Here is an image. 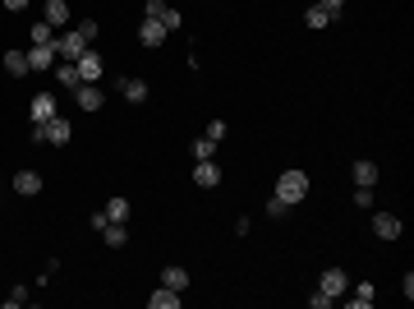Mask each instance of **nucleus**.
<instances>
[{
  "instance_id": "nucleus-23",
  "label": "nucleus",
  "mask_w": 414,
  "mask_h": 309,
  "mask_svg": "<svg viewBox=\"0 0 414 309\" xmlns=\"http://www.w3.org/2000/svg\"><path fill=\"white\" fill-rule=\"evenodd\" d=\"M217 139H207V134H203V139H194V162H212V157H217Z\"/></svg>"
},
{
  "instance_id": "nucleus-25",
  "label": "nucleus",
  "mask_w": 414,
  "mask_h": 309,
  "mask_svg": "<svg viewBox=\"0 0 414 309\" xmlns=\"http://www.w3.org/2000/svg\"><path fill=\"white\" fill-rule=\"evenodd\" d=\"M106 217H110V221H129V199H120V194H115V199L106 203Z\"/></svg>"
},
{
  "instance_id": "nucleus-3",
  "label": "nucleus",
  "mask_w": 414,
  "mask_h": 309,
  "mask_svg": "<svg viewBox=\"0 0 414 309\" xmlns=\"http://www.w3.org/2000/svg\"><path fill=\"white\" fill-rule=\"evenodd\" d=\"M143 19H157V23H166L171 33H175V28H180V23H185V19H180V14L171 10V5H166V0H143Z\"/></svg>"
},
{
  "instance_id": "nucleus-5",
  "label": "nucleus",
  "mask_w": 414,
  "mask_h": 309,
  "mask_svg": "<svg viewBox=\"0 0 414 309\" xmlns=\"http://www.w3.org/2000/svg\"><path fill=\"white\" fill-rule=\"evenodd\" d=\"M317 291H327L331 300H341L350 291V277H345V268H327V273L317 277Z\"/></svg>"
},
{
  "instance_id": "nucleus-13",
  "label": "nucleus",
  "mask_w": 414,
  "mask_h": 309,
  "mask_svg": "<svg viewBox=\"0 0 414 309\" xmlns=\"http://www.w3.org/2000/svg\"><path fill=\"white\" fill-rule=\"evenodd\" d=\"M162 287H171V291H180V296H185V291H189V273H185L180 263H166V268H162Z\"/></svg>"
},
{
  "instance_id": "nucleus-32",
  "label": "nucleus",
  "mask_w": 414,
  "mask_h": 309,
  "mask_svg": "<svg viewBox=\"0 0 414 309\" xmlns=\"http://www.w3.org/2000/svg\"><path fill=\"white\" fill-rule=\"evenodd\" d=\"M317 5H322V10L331 14V19H341V10H345V0H317Z\"/></svg>"
},
{
  "instance_id": "nucleus-4",
  "label": "nucleus",
  "mask_w": 414,
  "mask_h": 309,
  "mask_svg": "<svg viewBox=\"0 0 414 309\" xmlns=\"http://www.w3.org/2000/svg\"><path fill=\"white\" fill-rule=\"evenodd\" d=\"M55 42H33V51H28V69H37V74H46V69H55Z\"/></svg>"
},
{
  "instance_id": "nucleus-17",
  "label": "nucleus",
  "mask_w": 414,
  "mask_h": 309,
  "mask_svg": "<svg viewBox=\"0 0 414 309\" xmlns=\"http://www.w3.org/2000/svg\"><path fill=\"white\" fill-rule=\"evenodd\" d=\"M37 189H42V176H37V171H19V176H14V194H23V199H33Z\"/></svg>"
},
{
  "instance_id": "nucleus-34",
  "label": "nucleus",
  "mask_w": 414,
  "mask_h": 309,
  "mask_svg": "<svg viewBox=\"0 0 414 309\" xmlns=\"http://www.w3.org/2000/svg\"><path fill=\"white\" fill-rule=\"evenodd\" d=\"M207 139H217V144H221V139H226V121H212V125H207Z\"/></svg>"
},
{
  "instance_id": "nucleus-16",
  "label": "nucleus",
  "mask_w": 414,
  "mask_h": 309,
  "mask_svg": "<svg viewBox=\"0 0 414 309\" xmlns=\"http://www.w3.org/2000/svg\"><path fill=\"white\" fill-rule=\"evenodd\" d=\"M51 74H55V83H60V88H69V92L78 88V69H74V60H55Z\"/></svg>"
},
{
  "instance_id": "nucleus-18",
  "label": "nucleus",
  "mask_w": 414,
  "mask_h": 309,
  "mask_svg": "<svg viewBox=\"0 0 414 309\" xmlns=\"http://www.w3.org/2000/svg\"><path fill=\"white\" fill-rule=\"evenodd\" d=\"M51 116H55V97L51 92H37L33 97V125H46Z\"/></svg>"
},
{
  "instance_id": "nucleus-7",
  "label": "nucleus",
  "mask_w": 414,
  "mask_h": 309,
  "mask_svg": "<svg viewBox=\"0 0 414 309\" xmlns=\"http://www.w3.org/2000/svg\"><path fill=\"white\" fill-rule=\"evenodd\" d=\"M115 92H120L124 102H134V107H138V102H148V83H143V78H134V74H120V78H115Z\"/></svg>"
},
{
  "instance_id": "nucleus-11",
  "label": "nucleus",
  "mask_w": 414,
  "mask_h": 309,
  "mask_svg": "<svg viewBox=\"0 0 414 309\" xmlns=\"http://www.w3.org/2000/svg\"><path fill=\"white\" fill-rule=\"evenodd\" d=\"M42 19L51 23V28H65V23H69V0H46V5H42Z\"/></svg>"
},
{
  "instance_id": "nucleus-19",
  "label": "nucleus",
  "mask_w": 414,
  "mask_h": 309,
  "mask_svg": "<svg viewBox=\"0 0 414 309\" xmlns=\"http://www.w3.org/2000/svg\"><path fill=\"white\" fill-rule=\"evenodd\" d=\"M350 176H355V185H378V166H373L369 157H359V162H355V171H350Z\"/></svg>"
},
{
  "instance_id": "nucleus-21",
  "label": "nucleus",
  "mask_w": 414,
  "mask_h": 309,
  "mask_svg": "<svg viewBox=\"0 0 414 309\" xmlns=\"http://www.w3.org/2000/svg\"><path fill=\"white\" fill-rule=\"evenodd\" d=\"M101 240H106L110 249H120V245L129 240V231H124V221H106V231H101Z\"/></svg>"
},
{
  "instance_id": "nucleus-33",
  "label": "nucleus",
  "mask_w": 414,
  "mask_h": 309,
  "mask_svg": "<svg viewBox=\"0 0 414 309\" xmlns=\"http://www.w3.org/2000/svg\"><path fill=\"white\" fill-rule=\"evenodd\" d=\"M106 221H110V217H106V208H101V212H92V217H87V226H92V231H106Z\"/></svg>"
},
{
  "instance_id": "nucleus-12",
  "label": "nucleus",
  "mask_w": 414,
  "mask_h": 309,
  "mask_svg": "<svg viewBox=\"0 0 414 309\" xmlns=\"http://www.w3.org/2000/svg\"><path fill=\"white\" fill-rule=\"evenodd\" d=\"M138 37H143V46H162L166 37H171V28H166V23H157V19H143Z\"/></svg>"
},
{
  "instance_id": "nucleus-31",
  "label": "nucleus",
  "mask_w": 414,
  "mask_h": 309,
  "mask_svg": "<svg viewBox=\"0 0 414 309\" xmlns=\"http://www.w3.org/2000/svg\"><path fill=\"white\" fill-rule=\"evenodd\" d=\"M355 203H359V208H369V203H373V185H359V189H355Z\"/></svg>"
},
{
  "instance_id": "nucleus-30",
  "label": "nucleus",
  "mask_w": 414,
  "mask_h": 309,
  "mask_svg": "<svg viewBox=\"0 0 414 309\" xmlns=\"http://www.w3.org/2000/svg\"><path fill=\"white\" fill-rule=\"evenodd\" d=\"M308 305H313V309H331V305H336V300H331L327 291H313V296H308Z\"/></svg>"
},
{
  "instance_id": "nucleus-36",
  "label": "nucleus",
  "mask_w": 414,
  "mask_h": 309,
  "mask_svg": "<svg viewBox=\"0 0 414 309\" xmlns=\"http://www.w3.org/2000/svg\"><path fill=\"white\" fill-rule=\"evenodd\" d=\"M5 10H14V14H19V10H28V0H5Z\"/></svg>"
},
{
  "instance_id": "nucleus-14",
  "label": "nucleus",
  "mask_w": 414,
  "mask_h": 309,
  "mask_svg": "<svg viewBox=\"0 0 414 309\" xmlns=\"http://www.w3.org/2000/svg\"><path fill=\"white\" fill-rule=\"evenodd\" d=\"M148 305H152V309H180V305H185V296L171 291V287H157L152 296H148Z\"/></svg>"
},
{
  "instance_id": "nucleus-9",
  "label": "nucleus",
  "mask_w": 414,
  "mask_h": 309,
  "mask_svg": "<svg viewBox=\"0 0 414 309\" xmlns=\"http://www.w3.org/2000/svg\"><path fill=\"white\" fill-rule=\"evenodd\" d=\"M42 130H46V144H55V148H60V144H69V134H74V125H69L65 116L55 111V116H51V121L42 125Z\"/></svg>"
},
{
  "instance_id": "nucleus-22",
  "label": "nucleus",
  "mask_w": 414,
  "mask_h": 309,
  "mask_svg": "<svg viewBox=\"0 0 414 309\" xmlns=\"http://www.w3.org/2000/svg\"><path fill=\"white\" fill-rule=\"evenodd\" d=\"M5 74H28V51H5Z\"/></svg>"
},
{
  "instance_id": "nucleus-8",
  "label": "nucleus",
  "mask_w": 414,
  "mask_h": 309,
  "mask_svg": "<svg viewBox=\"0 0 414 309\" xmlns=\"http://www.w3.org/2000/svg\"><path fill=\"white\" fill-rule=\"evenodd\" d=\"M83 51H87V42L78 33H60L55 37V55H60V60H78Z\"/></svg>"
},
{
  "instance_id": "nucleus-24",
  "label": "nucleus",
  "mask_w": 414,
  "mask_h": 309,
  "mask_svg": "<svg viewBox=\"0 0 414 309\" xmlns=\"http://www.w3.org/2000/svg\"><path fill=\"white\" fill-rule=\"evenodd\" d=\"M304 23L317 33V28H327V23H331V14L322 10V5H308V10H304Z\"/></svg>"
},
{
  "instance_id": "nucleus-6",
  "label": "nucleus",
  "mask_w": 414,
  "mask_h": 309,
  "mask_svg": "<svg viewBox=\"0 0 414 309\" xmlns=\"http://www.w3.org/2000/svg\"><path fill=\"white\" fill-rule=\"evenodd\" d=\"M401 217H396V212H373V235H378V240H401Z\"/></svg>"
},
{
  "instance_id": "nucleus-28",
  "label": "nucleus",
  "mask_w": 414,
  "mask_h": 309,
  "mask_svg": "<svg viewBox=\"0 0 414 309\" xmlns=\"http://www.w3.org/2000/svg\"><path fill=\"white\" fill-rule=\"evenodd\" d=\"M262 212H267V217L276 221V217H285V212H290V208H285V203H281V199H276V194H272V199L262 203Z\"/></svg>"
},
{
  "instance_id": "nucleus-15",
  "label": "nucleus",
  "mask_w": 414,
  "mask_h": 309,
  "mask_svg": "<svg viewBox=\"0 0 414 309\" xmlns=\"http://www.w3.org/2000/svg\"><path fill=\"white\" fill-rule=\"evenodd\" d=\"M194 185H198V189H212V185H221V171H217V162H198V166H194Z\"/></svg>"
},
{
  "instance_id": "nucleus-29",
  "label": "nucleus",
  "mask_w": 414,
  "mask_h": 309,
  "mask_svg": "<svg viewBox=\"0 0 414 309\" xmlns=\"http://www.w3.org/2000/svg\"><path fill=\"white\" fill-rule=\"evenodd\" d=\"M74 33L83 37L87 46H92V37H97V19H83V23H78V28H74Z\"/></svg>"
},
{
  "instance_id": "nucleus-10",
  "label": "nucleus",
  "mask_w": 414,
  "mask_h": 309,
  "mask_svg": "<svg viewBox=\"0 0 414 309\" xmlns=\"http://www.w3.org/2000/svg\"><path fill=\"white\" fill-rule=\"evenodd\" d=\"M74 102H78V111H101L106 92H101L97 83H78V88H74Z\"/></svg>"
},
{
  "instance_id": "nucleus-2",
  "label": "nucleus",
  "mask_w": 414,
  "mask_h": 309,
  "mask_svg": "<svg viewBox=\"0 0 414 309\" xmlns=\"http://www.w3.org/2000/svg\"><path fill=\"white\" fill-rule=\"evenodd\" d=\"M74 69H78V83H101V74H106V60H101V55L87 46V51L74 60Z\"/></svg>"
},
{
  "instance_id": "nucleus-1",
  "label": "nucleus",
  "mask_w": 414,
  "mask_h": 309,
  "mask_svg": "<svg viewBox=\"0 0 414 309\" xmlns=\"http://www.w3.org/2000/svg\"><path fill=\"white\" fill-rule=\"evenodd\" d=\"M272 194L285 203V208H294V203H304V199H308V176H304V171H281V176H276V189H272Z\"/></svg>"
},
{
  "instance_id": "nucleus-26",
  "label": "nucleus",
  "mask_w": 414,
  "mask_h": 309,
  "mask_svg": "<svg viewBox=\"0 0 414 309\" xmlns=\"http://www.w3.org/2000/svg\"><path fill=\"white\" fill-rule=\"evenodd\" d=\"M28 37H33V42H55V28H51L46 19H37V23H33V33H28Z\"/></svg>"
},
{
  "instance_id": "nucleus-35",
  "label": "nucleus",
  "mask_w": 414,
  "mask_h": 309,
  "mask_svg": "<svg viewBox=\"0 0 414 309\" xmlns=\"http://www.w3.org/2000/svg\"><path fill=\"white\" fill-rule=\"evenodd\" d=\"M401 296H405V300L414 296V273H405V277H401Z\"/></svg>"
},
{
  "instance_id": "nucleus-27",
  "label": "nucleus",
  "mask_w": 414,
  "mask_h": 309,
  "mask_svg": "<svg viewBox=\"0 0 414 309\" xmlns=\"http://www.w3.org/2000/svg\"><path fill=\"white\" fill-rule=\"evenodd\" d=\"M28 300H33V291H28V287H14L10 296H5V305H10V309H23Z\"/></svg>"
},
{
  "instance_id": "nucleus-20",
  "label": "nucleus",
  "mask_w": 414,
  "mask_h": 309,
  "mask_svg": "<svg viewBox=\"0 0 414 309\" xmlns=\"http://www.w3.org/2000/svg\"><path fill=\"white\" fill-rule=\"evenodd\" d=\"M373 296H378V287H373V282H359V287H355V296H350V309H369Z\"/></svg>"
}]
</instances>
